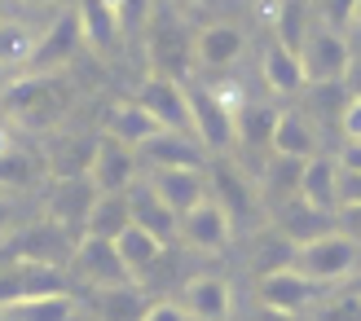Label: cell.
<instances>
[{"label":"cell","instance_id":"cell-35","mask_svg":"<svg viewBox=\"0 0 361 321\" xmlns=\"http://www.w3.org/2000/svg\"><path fill=\"white\" fill-rule=\"evenodd\" d=\"M40 176V163L23 150H5L0 154V189H23Z\"/></svg>","mask_w":361,"mask_h":321},{"label":"cell","instance_id":"cell-12","mask_svg":"<svg viewBox=\"0 0 361 321\" xmlns=\"http://www.w3.org/2000/svg\"><path fill=\"white\" fill-rule=\"evenodd\" d=\"M75 269L80 277H88L97 291H119V287H137L133 273L123 269L119 246L102 242V238H75Z\"/></svg>","mask_w":361,"mask_h":321},{"label":"cell","instance_id":"cell-24","mask_svg":"<svg viewBox=\"0 0 361 321\" xmlns=\"http://www.w3.org/2000/svg\"><path fill=\"white\" fill-rule=\"evenodd\" d=\"M128 207H133V225L146 229V234H154L159 242H168L176 229H180V220L168 211V203L150 189V181H137V185L128 189Z\"/></svg>","mask_w":361,"mask_h":321},{"label":"cell","instance_id":"cell-7","mask_svg":"<svg viewBox=\"0 0 361 321\" xmlns=\"http://www.w3.org/2000/svg\"><path fill=\"white\" fill-rule=\"evenodd\" d=\"M97 199L102 194H97V185L88 181V176H58L53 189H49V199H44V207H49V220L58 229H66V234H84Z\"/></svg>","mask_w":361,"mask_h":321},{"label":"cell","instance_id":"cell-27","mask_svg":"<svg viewBox=\"0 0 361 321\" xmlns=\"http://www.w3.org/2000/svg\"><path fill=\"white\" fill-rule=\"evenodd\" d=\"M133 229V207H128V194H102L93 216H88L84 234L80 238H102V242H119L123 234Z\"/></svg>","mask_w":361,"mask_h":321},{"label":"cell","instance_id":"cell-45","mask_svg":"<svg viewBox=\"0 0 361 321\" xmlns=\"http://www.w3.org/2000/svg\"><path fill=\"white\" fill-rule=\"evenodd\" d=\"M353 299H357V304H361V277L353 282Z\"/></svg>","mask_w":361,"mask_h":321},{"label":"cell","instance_id":"cell-15","mask_svg":"<svg viewBox=\"0 0 361 321\" xmlns=\"http://www.w3.org/2000/svg\"><path fill=\"white\" fill-rule=\"evenodd\" d=\"M317 295H322V282L304 277L300 269H282L274 277H260V308L282 313V317H300Z\"/></svg>","mask_w":361,"mask_h":321},{"label":"cell","instance_id":"cell-31","mask_svg":"<svg viewBox=\"0 0 361 321\" xmlns=\"http://www.w3.org/2000/svg\"><path fill=\"white\" fill-rule=\"evenodd\" d=\"M119 260H123V269H128L133 277H141V273H150L159 260H164V242H159L154 234H146V229H128V234H123L119 242Z\"/></svg>","mask_w":361,"mask_h":321},{"label":"cell","instance_id":"cell-30","mask_svg":"<svg viewBox=\"0 0 361 321\" xmlns=\"http://www.w3.org/2000/svg\"><path fill=\"white\" fill-rule=\"evenodd\" d=\"M300 176H304V163H295V158H269V168L260 172V199L269 207H282L300 199Z\"/></svg>","mask_w":361,"mask_h":321},{"label":"cell","instance_id":"cell-44","mask_svg":"<svg viewBox=\"0 0 361 321\" xmlns=\"http://www.w3.org/2000/svg\"><path fill=\"white\" fill-rule=\"evenodd\" d=\"M5 150H13V146H9V137H5V128H0V154H5Z\"/></svg>","mask_w":361,"mask_h":321},{"label":"cell","instance_id":"cell-3","mask_svg":"<svg viewBox=\"0 0 361 321\" xmlns=\"http://www.w3.org/2000/svg\"><path fill=\"white\" fill-rule=\"evenodd\" d=\"M300 66H304V80L313 88H326V84H344L348 66H353V49H348V35L326 31V27H309L300 44Z\"/></svg>","mask_w":361,"mask_h":321},{"label":"cell","instance_id":"cell-28","mask_svg":"<svg viewBox=\"0 0 361 321\" xmlns=\"http://www.w3.org/2000/svg\"><path fill=\"white\" fill-rule=\"evenodd\" d=\"M278 106H264V101H238L233 111V137L243 146L260 150V146H274V128H278Z\"/></svg>","mask_w":361,"mask_h":321},{"label":"cell","instance_id":"cell-19","mask_svg":"<svg viewBox=\"0 0 361 321\" xmlns=\"http://www.w3.org/2000/svg\"><path fill=\"white\" fill-rule=\"evenodd\" d=\"M146 181H150V189L159 194V199L168 203V211H172L176 220H180V216H190V211L212 194L207 172H150Z\"/></svg>","mask_w":361,"mask_h":321},{"label":"cell","instance_id":"cell-13","mask_svg":"<svg viewBox=\"0 0 361 321\" xmlns=\"http://www.w3.org/2000/svg\"><path fill=\"white\" fill-rule=\"evenodd\" d=\"M137 154L150 172H207V150L185 132H159Z\"/></svg>","mask_w":361,"mask_h":321},{"label":"cell","instance_id":"cell-6","mask_svg":"<svg viewBox=\"0 0 361 321\" xmlns=\"http://www.w3.org/2000/svg\"><path fill=\"white\" fill-rule=\"evenodd\" d=\"M84 44H93L97 53H115L128 40V23L137 18V5H119V0H84L75 9Z\"/></svg>","mask_w":361,"mask_h":321},{"label":"cell","instance_id":"cell-29","mask_svg":"<svg viewBox=\"0 0 361 321\" xmlns=\"http://www.w3.org/2000/svg\"><path fill=\"white\" fill-rule=\"evenodd\" d=\"M295 256H300V246H291L274 225L260 229V234L251 238V269H256L260 277H274L282 269H295Z\"/></svg>","mask_w":361,"mask_h":321},{"label":"cell","instance_id":"cell-21","mask_svg":"<svg viewBox=\"0 0 361 321\" xmlns=\"http://www.w3.org/2000/svg\"><path fill=\"white\" fill-rule=\"evenodd\" d=\"M274 150L278 158H295V163H309V158H317V128L313 119L304 111H282L278 115V128H274Z\"/></svg>","mask_w":361,"mask_h":321},{"label":"cell","instance_id":"cell-5","mask_svg":"<svg viewBox=\"0 0 361 321\" xmlns=\"http://www.w3.org/2000/svg\"><path fill=\"white\" fill-rule=\"evenodd\" d=\"M84 44V31H80V13L75 9H58L49 18V27L40 31L35 40V53L27 62V75H58V66H66L75 58V49Z\"/></svg>","mask_w":361,"mask_h":321},{"label":"cell","instance_id":"cell-14","mask_svg":"<svg viewBox=\"0 0 361 321\" xmlns=\"http://www.w3.org/2000/svg\"><path fill=\"white\" fill-rule=\"evenodd\" d=\"M71 246H75V242H71L66 229L44 220V225L27 229V234L9 238V251L0 256V264H49V269H58V260L71 251Z\"/></svg>","mask_w":361,"mask_h":321},{"label":"cell","instance_id":"cell-17","mask_svg":"<svg viewBox=\"0 0 361 321\" xmlns=\"http://www.w3.org/2000/svg\"><path fill=\"white\" fill-rule=\"evenodd\" d=\"M207 176H212V181H207V185H212V199L225 207V216H229L233 225L247 220L251 211H256V199H260V194L251 189V181L243 176V168L233 163V158H212V172H207Z\"/></svg>","mask_w":361,"mask_h":321},{"label":"cell","instance_id":"cell-26","mask_svg":"<svg viewBox=\"0 0 361 321\" xmlns=\"http://www.w3.org/2000/svg\"><path fill=\"white\" fill-rule=\"evenodd\" d=\"M150 62H154V75H168V80H180V66H185V44L176 40V27H172V13L159 9L154 23H150Z\"/></svg>","mask_w":361,"mask_h":321},{"label":"cell","instance_id":"cell-25","mask_svg":"<svg viewBox=\"0 0 361 321\" xmlns=\"http://www.w3.org/2000/svg\"><path fill=\"white\" fill-rule=\"evenodd\" d=\"M260 75H264V84L274 88V93H282V97L300 93V88L309 84V80H304V66H300V53L286 49V44H278V40L264 44V53H260Z\"/></svg>","mask_w":361,"mask_h":321},{"label":"cell","instance_id":"cell-38","mask_svg":"<svg viewBox=\"0 0 361 321\" xmlns=\"http://www.w3.org/2000/svg\"><path fill=\"white\" fill-rule=\"evenodd\" d=\"M141 321H190V313L176 304V299H154V304L146 308V317Z\"/></svg>","mask_w":361,"mask_h":321},{"label":"cell","instance_id":"cell-10","mask_svg":"<svg viewBox=\"0 0 361 321\" xmlns=\"http://www.w3.org/2000/svg\"><path fill=\"white\" fill-rule=\"evenodd\" d=\"M137 101L150 111V119L159 123L164 132H190V97H185V84L180 80H168V75H150L146 84H141Z\"/></svg>","mask_w":361,"mask_h":321},{"label":"cell","instance_id":"cell-34","mask_svg":"<svg viewBox=\"0 0 361 321\" xmlns=\"http://www.w3.org/2000/svg\"><path fill=\"white\" fill-rule=\"evenodd\" d=\"M93 308L106 321H141L150 304H141V291L137 287H119V291H97L93 295Z\"/></svg>","mask_w":361,"mask_h":321},{"label":"cell","instance_id":"cell-4","mask_svg":"<svg viewBox=\"0 0 361 321\" xmlns=\"http://www.w3.org/2000/svg\"><path fill=\"white\" fill-rule=\"evenodd\" d=\"M357 264H361V246L348 238V234H326V238H317L309 246H300V256H295V269L304 277H313V282H339V277H348L357 273Z\"/></svg>","mask_w":361,"mask_h":321},{"label":"cell","instance_id":"cell-40","mask_svg":"<svg viewBox=\"0 0 361 321\" xmlns=\"http://www.w3.org/2000/svg\"><path fill=\"white\" fill-rule=\"evenodd\" d=\"M344 88H348V97H361V53H353V66H348V75H344Z\"/></svg>","mask_w":361,"mask_h":321},{"label":"cell","instance_id":"cell-18","mask_svg":"<svg viewBox=\"0 0 361 321\" xmlns=\"http://www.w3.org/2000/svg\"><path fill=\"white\" fill-rule=\"evenodd\" d=\"M274 229H278V234L291 242V246H309V242H317V238L335 234L339 220L326 216V211H317V207H309L304 199H291V203L274 207Z\"/></svg>","mask_w":361,"mask_h":321},{"label":"cell","instance_id":"cell-1","mask_svg":"<svg viewBox=\"0 0 361 321\" xmlns=\"http://www.w3.org/2000/svg\"><path fill=\"white\" fill-rule=\"evenodd\" d=\"M71 101V88L62 84V75H18L5 84V93H0V106H5V115L27 123V128H44L53 123Z\"/></svg>","mask_w":361,"mask_h":321},{"label":"cell","instance_id":"cell-20","mask_svg":"<svg viewBox=\"0 0 361 321\" xmlns=\"http://www.w3.org/2000/svg\"><path fill=\"white\" fill-rule=\"evenodd\" d=\"M300 199L326 211V216H339V158L331 154H317L304 163V176H300Z\"/></svg>","mask_w":361,"mask_h":321},{"label":"cell","instance_id":"cell-11","mask_svg":"<svg viewBox=\"0 0 361 321\" xmlns=\"http://www.w3.org/2000/svg\"><path fill=\"white\" fill-rule=\"evenodd\" d=\"M176 234H180V242H185L190 251L216 256V251H225V246H229V238H233V220L225 216V207L207 194V199L198 203L190 216H180V229H176Z\"/></svg>","mask_w":361,"mask_h":321},{"label":"cell","instance_id":"cell-42","mask_svg":"<svg viewBox=\"0 0 361 321\" xmlns=\"http://www.w3.org/2000/svg\"><path fill=\"white\" fill-rule=\"evenodd\" d=\"M9 220H13V207L5 203V194H0V234H5V229H9Z\"/></svg>","mask_w":361,"mask_h":321},{"label":"cell","instance_id":"cell-43","mask_svg":"<svg viewBox=\"0 0 361 321\" xmlns=\"http://www.w3.org/2000/svg\"><path fill=\"white\" fill-rule=\"evenodd\" d=\"M256 321H295V317H282V313H269V308H260V313H256Z\"/></svg>","mask_w":361,"mask_h":321},{"label":"cell","instance_id":"cell-16","mask_svg":"<svg viewBox=\"0 0 361 321\" xmlns=\"http://www.w3.org/2000/svg\"><path fill=\"white\" fill-rule=\"evenodd\" d=\"M176 304L190 313V321H229L233 287L225 277H216V273H198V277L185 282V291H180Z\"/></svg>","mask_w":361,"mask_h":321},{"label":"cell","instance_id":"cell-9","mask_svg":"<svg viewBox=\"0 0 361 321\" xmlns=\"http://www.w3.org/2000/svg\"><path fill=\"white\" fill-rule=\"evenodd\" d=\"M88 181L97 185V194H128L137 185V150L115 141V137H97L93 163H88Z\"/></svg>","mask_w":361,"mask_h":321},{"label":"cell","instance_id":"cell-41","mask_svg":"<svg viewBox=\"0 0 361 321\" xmlns=\"http://www.w3.org/2000/svg\"><path fill=\"white\" fill-rule=\"evenodd\" d=\"M339 168H348V172H361V146H348V154L339 158Z\"/></svg>","mask_w":361,"mask_h":321},{"label":"cell","instance_id":"cell-37","mask_svg":"<svg viewBox=\"0 0 361 321\" xmlns=\"http://www.w3.org/2000/svg\"><path fill=\"white\" fill-rule=\"evenodd\" d=\"M339 128H344L348 146H361V97H348L344 115H339Z\"/></svg>","mask_w":361,"mask_h":321},{"label":"cell","instance_id":"cell-8","mask_svg":"<svg viewBox=\"0 0 361 321\" xmlns=\"http://www.w3.org/2000/svg\"><path fill=\"white\" fill-rule=\"evenodd\" d=\"M44 295H66L62 269H49V264H0V308L31 304V299H44Z\"/></svg>","mask_w":361,"mask_h":321},{"label":"cell","instance_id":"cell-39","mask_svg":"<svg viewBox=\"0 0 361 321\" xmlns=\"http://www.w3.org/2000/svg\"><path fill=\"white\" fill-rule=\"evenodd\" d=\"M335 220H339V234H348V238L361 246V207H344Z\"/></svg>","mask_w":361,"mask_h":321},{"label":"cell","instance_id":"cell-22","mask_svg":"<svg viewBox=\"0 0 361 321\" xmlns=\"http://www.w3.org/2000/svg\"><path fill=\"white\" fill-rule=\"evenodd\" d=\"M243 49H247V35L233 23H207L194 35V62L203 66H233L243 58Z\"/></svg>","mask_w":361,"mask_h":321},{"label":"cell","instance_id":"cell-32","mask_svg":"<svg viewBox=\"0 0 361 321\" xmlns=\"http://www.w3.org/2000/svg\"><path fill=\"white\" fill-rule=\"evenodd\" d=\"M71 317H75L71 295H44V299H31V304L0 308V321H71Z\"/></svg>","mask_w":361,"mask_h":321},{"label":"cell","instance_id":"cell-23","mask_svg":"<svg viewBox=\"0 0 361 321\" xmlns=\"http://www.w3.org/2000/svg\"><path fill=\"white\" fill-rule=\"evenodd\" d=\"M159 132H164V128L150 119V111L137 97L133 101H115L111 115H106V137H115V141H123V146H133V150H141Z\"/></svg>","mask_w":361,"mask_h":321},{"label":"cell","instance_id":"cell-36","mask_svg":"<svg viewBox=\"0 0 361 321\" xmlns=\"http://www.w3.org/2000/svg\"><path fill=\"white\" fill-rule=\"evenodd\" d=\"M344 207H361V172L339 168V211Z\"/></svg>","mask_w":361,"mask_h":321},{"label":"cell","instance_id":"cell-33","mask_svg":"<svg viewBox=\"0 0 361 321\" xmlns=\"http://www.w3.org/2000/svg\"><path fill=\"white\" fill-rule=\"evenodd\" d=\"M40 31H31L27 23H13V18H0V66H27Z\"/></svg>","mask_w":361,"mask_h":321},{"label":"cell","instance_id":"cell-2","mask_svg":"<svg viewBox=\"0 0 361 321\" xmlns=\"http://www.w3.org/2000/svg\"><path fill=\"white\" fill-rule=\"evenodd\" d=\"M185 97H190V132L203 150L225 154L233 141V111H238V97L225 93V88H212V84H185Z\"/></svg>","mask_w":361,"mask_h":321}]
</instances>
